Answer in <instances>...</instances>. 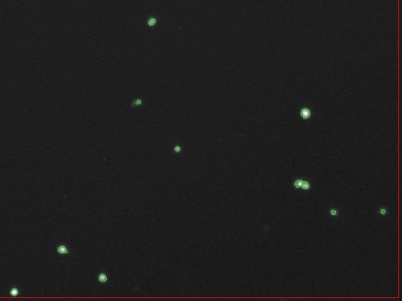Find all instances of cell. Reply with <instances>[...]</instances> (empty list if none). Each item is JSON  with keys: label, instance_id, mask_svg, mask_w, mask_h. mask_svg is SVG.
I'll list each match as a JSON object with an SVG mask.
<instances>
[{"label": "cell", "instance_id": "obj_1", "mask_svg": "<svg viewBox=\"0 0 402 301\" xmlns=\"http://www.w3.org/2000/svg\"><path fill=\"white\" fill-rule=\"evenodd\" d=\"M53 253L56 257L60 259H71L72 248L67 242H62L56 245L53 249Z\"/></svg>", "mask_w": 402, "mask_h": 301}, {"label": "cell", "instance_id": "obj_2", "mask_svg": "<svg viewBox=\"0 0 402 301\" xmlns=\"http://www.w3.org/2000/svg\"><path fill=\"white\" fill-rule=\"evenodd\" d=\"M391 208L389 205H383V204H379L377 205L373 212L374 219L376 220H383L384 218L387 217L391 213Z\"/></svg>", "mask_w": 402, "mask_h": 301}, {"label": "cell", "instance_id": "obj_3", "mask_svg": "<svg viewBox=\"0 0 402 301\" xmlns=\"http://www.w3.org/2000/svg\"><path fill=\"white\" fill-rule=\"evenodd\" d=\"M95 282L98 284L101 285L102 286L109 287V283H110V278H109V273L107 272L105 270H100L96 273L95 277Z\"/></svg>", "mask_w": 402, "mask_h": 301}, {"label": "cell", "instance_id": "obj_4", "mask_svg": "<svg viewBox=\"0 0 402 301\" xmlns=\"http://www.w3.org/2000/svg\"><path fill=\"white\" fill-rule=\"evenodd\" d=\"M182 152H183L182 146L181 145L180 142L178 141V140H177V141L173 144L172 156H174V158H178V157H181V156H182Z\"/></svg>", "mask_w": 402, "mask_h": 301}, {"label": "cell", "instance_id": "obj_5", "mask_svg": "<svg viewBox=\"0 0 402 301\" xmlns=\"http://www.w3.org/2000/svg\"><path fill=\"white\" fill-rule=\"evenodd\" d=\"M305 179L301 176H296L292 181V189L294 191H298V190H302V187L304 183Z\"/></svg>", "mask_w": 402, "mask_h": 301}, {"label": "cell", "instance_id": "obj_6", "mask_svg": "<svg viewBox=\"0 0 402 301\" xmlns=\"http://www.w3.org/2000/svg\"><path fill=\"white\" fill-rule=\"evenodd\" d=\"M327 213L331 217L334 218V219H338L340 216V206L337 204H334L328 209Z\"/></svg>", "mask_w": 402, "mask_h": 301}, {"label": "cell", "instance_id": "obj_7", "mask_svg": "<svg viewBox=\"0 0 402 301\" xmlns=\"http://www.w3.org/2000/svg\"><path fill=\"white\" fill-rule=\"evenodd\" d=\"M9 294L11 296H13V297H16V296H19L20 294H21V289H20L19 285H13L10 289Z\"/></svg>", "mask_w": 402, "mask_h": 301}, {"label": "cell", "instance_id": "obj_8", "mask_svg": "<svg viewBox=\"0 0 402 301\" xmlns=\"http://www.w3.org/2000/svg\"><path fill=\"white\" fill-rule=\"evenodd\" d=\"M142 104H143V100L140 97H137L133 101V102H132L131 104V107L132 108H137V107L142 105Z\"/></svg>", "mask_w": 402, "mask_h": 301}, {"label": "cell", "instance_id": "obj_9", "mask_svg": "<svg viewBox=\"0 0 402 301\" xmlns=\"http://www.w3.org/2000/svg\"><path fill=\"white\" fill-rule=\"evenodd\" d=\"M156 25H157V19L154 17H151L149 18V20L147 21V25L149 27H154Z\"/></svg>", "mask_w": 402, "mask_h": 301}, {"label": "cell", "instance_id": "obj_10", "mask_svg": "<svg viewBox=\"0 0 402 301\" xmlns=\"http://www.w3.org/2000/svg\"><path fill=\"white\" fill-rule=\"evenodd\" d=\"M310 115V112L309 110H306L305 112H303V113H301V115H302L304 119H306V118H309Z\"/></svg>", "mask_w": 402, "mask_h": 301}]
</instances>
